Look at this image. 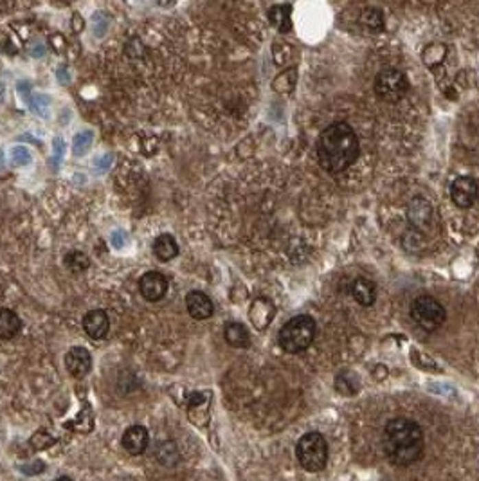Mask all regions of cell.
<instances>
[{
    "label": "cell",
    "instance_id": "2e32d148",
    "mask_svg": "<svg viewBox=\"0 0 479 481\" xmlns=\"http://www.w3.org/2000/svg\"><path fill=\"white\" fill-rule=\"evenodd\" d=\"M154 255L157 260L170 261L178 256V244L172 235H161L154 242Z\"/></svg>",
    "mask_w": 479,
    "mask_h": 481
},
{
    "label": "cell",
    "instance_id": "4fadbf2b",
    "mask_svg": "<svg viewBox=\"0 0 479 481\" xmlns=\"http://www.w3.org/2000/svg\"><path fill=\"white\" fill-rule=\"evenodd\" d=\"M351 294L359 305L371 307L377 301V285L368 278H357L351 285Z\"/></svg>",
    "mask_w": 479,
    "mask_h": 481
},
{
    "label": "cell",
    "instance_id": "7402d4cb",
    "mask_svg": "<svg viewBox=\"0 0 479 481\" xmlns=\"http://www.w3.org/2000/svg\"><path fill=\"white\" fill-rule=\"evenodd\" d=\"M92 132H82L74 137V145H72V150L76 155H85L89 150H91L92 145Z\"/></svg>",
    "mask_w": 479,
    "mask_h": 481
},
{
    "label": "cell",
    "instance_id": "30bf717a",
    "mask_svg": "<svg viewBox=\"0 0 479 481\" xmlns=\"http://www.w3.org/2000/svg\"><path fill=\"white\" fill-rule=\"evenodd\" d=\"M186 308L189 316L197 321H206L215 312V305H213L211 298L207 294L200 292V290H191L186 296Z\"/></svg>",
    "mask_w": 479,
    "mask_h": 481
},
{
    "label": "cell",
    "instance_id": "52a82bcc",
    "mask_svg": "<svg viewBox=\"0 0 479 481\" xmlns=\"http://www.w3.org/2000/svg\"><path fill=\"white\" fill-rule=\"evenodd\" d=\"M452 200L461 209L474 206L479 197V184L472 177H458L451 186Z\"/></svg>",
    "mask_w": 479,
    "mask_h": 481
},
{
    "label": "cell",
    "instance_id": "d6986e66",
    "mask_svg": "<svg viewBox=\"0 0 479 481\" xmlns=\"http://www.w3.org/2000/svg\"><path fill=\"white\" fill-rule=\"evenodd\" d=\"M63 265H65V269L74 272V274H80V272H83V270L91 267V260L82 250H71L63 258Z\"/></svg>",
    "mask_w": 479,
    "mask_h": 481
},
{
    "label": "cell",
    "instance_id": "5b68a950",
    "mask_svg": "<svg viewBox=\"0 0 479 481\" xmlns=\"http://www.w3.org/2000/svg\"><path fill=\"white\" fill-rule=\"evenodd\" d=\"M411 318L420 328L427 332H434L445 322L447 312L436 298L418 296L411 303Z\"/></svg>",
    "mask_w": 479,
    "mask_h": 481
},
{
    "label": "cell",
    "instance_id": "8992f818",
    "mask_svg": "<svg viewBox=\"0 0 479 481\" xmlns=\"http://www.w3.org/2000/svg\"><path fill=\"white\" fill-rule=\"evenodd\" d=\"M375 92L386 103L400 102L409 92L408 78H406L404 73H400L398 69H382L377 74V78H375Z\"/></svg>",
    "mask_w": 479,
    "mask_h": 481
},
{
    "label": "cell",
    "instance_id": "44dd1931",
    "mask_svg": "<svg viewBox=\"0 0 479 481\" xmlns=\"http://www.w3.org/2000/svg\"><path fill=\"white\" fill-rule=\"evenodd\" d=\"M336 388L342 395H355L359 390V382H357L353 373H340L336 379Z\"/></svg>",
    "mask_w": 479,
    "mask_h": 481
},
{
    "label": "cell",
    "instance_id": "cb8c5ba5",
    "mask_svg": "<svg viewBox=\"0 0 479 481\" xmlns=\"http://www.w3.org/2000/svg\"><path fill=\"white\" fill-rule=\"evenodd\" d=\"M56 481H72L71 478H60V480H56Z\"/></svg>",
    "mask_w": 479,
    "mask_h": 481
},
{
    "label": "cell",
    "instance_id": "ba28073f",
    "mask_svg": "<svg viewBox=\"0 0 479 481\" xmlns=\"http://www.w3.org/2000/svg\"><path fill=\"white\" fill-rule=\"evenodd\" d=\"M139 292L148 301H159L168 292V279L159 270H150L139 279Z\"/></svg>",
    "mask_w": 479,
    "mask_h": 481
},
{
    "label": "cell",
    "instance_id": "6da1fadb",
    "mask_svg": "<svg viewBox=\"0 0 479 481\" xmlns=\"http://www.w3.org/2000/svg\"><path fill=\"white\" fill-rule=\"evenodd\" d=\"M359 137L348 123H331L317 139V159L328 174H340L359 159Z\"/></svg>",
    "mask_w": 479,
    "mask_h": 481
},
{
    "label": "cell",
    "instance_id": "e0dca14e",
    "mask_svg": "<svg viewBox=\"0 0 479 481\" xmlns=\"http://www.w3.org/2000/svg\"><path fill=\"white\" fill-rule=\"evenodd\" d=\"M290 15H292V5L288 4L272 5L268 10V19L281 33H288V31L292 30V16Z\"/></svg>",
    "mask_w": 479,
    "mask_h": 481
},
{
    "label": "cell",
    "instance_id": "5bb4252c",
    "mask_svg": "<svg viewBox=\"0 0 479 481\" xmlns=\"http://www.w3.org/2000/svg\"><path fill=\"white\" fill-rule=\"evenodd\" d=\"M20 330H22V321H20L19 314L11 308H0V339L10 341L19 336Z\"/></svg>",
    "mask_w": 479,
    "mask_h": 481
},
{
    "label": "cell",
    "instance_id": "ac0fdd59",
    "mask_svg": "<svg viewBox=\"0 0 479 481\" xmlns=\"http://www.w3.org/2000/svg\"><path fill=\"white\" fill-rule=\"evenodd\" d=\"M272 314H274V308L272 305L268 303L267 299H258V301H254V305L250 307V321H253V325L256 328H264V321L261 319L265 318V321L270 322V319H272Z\"/></svg>",
    "mask_w": 479,
    "mask_h": 481
},
{
    "label": "cell",
    "instance_id": "7a4b0ae2",
    "mask_svg": "<svg viewBox=\"0 0 479 481\" xmlns=\"http://www.w3.org/2000/svg\"><path fill=\"white\" fill-rule=\"evenodd\" d=\"M425 438L414 420L398 417L384 429V452L393 465L408 467L423 456Z\"/></svg>",
    "mask_w": 479,
    "mask_h": 481
},
{
    "label": "cell",
    "instance_id": "7c38bea8",
    "mask_svg": "<svg viewBox=\"0 0 479 481\" xmlns=\"http://www.w3.org/2000/svg\"><path fill=\"white\" fill-rule=\"evenodd\" d=\"M150 434L148 429L143 425H132L123 434V447L130 452V454H143L148 449Z\"/></svg>",
    "mask_w": 479,
    "mask_h": 481
},
{
    "label": "cell",
    "instance_id": "9c48e42d",
    "mask_svg": "<svg viewBox=\"0 0 479 481\" xmlns=\"http://www.w3.org/2000/svg\"><path fill=\"white\" fill-rule=\"evenodd\" d=\"M65 368L74 379H83L92 370L91 351L83 347H74L65 355Z\"/></svg>",
    "mask_w": 479,
    "mask_h": 481
},
{
    "label": "cell",
    "instance_id": "603a6c76",
    "mask_svg": "<svg viewBox=\"0 0 479 481\" xmlns=\"http://www.w3.org/2000/svg\"><path fill=\"white\" fill-rule=\"evenodd\" d=\"M112 244H115V247L121 249V247H123V235H121V233H114V235H112Z\"/></svg>",
    "mask_w": 479,
    "mask_h": 481
},
{
    "label": "cell",
    "instance_id": "277c9868",
    "mask_svg": "<svg viewBox=\"0 0 479 481\" xmlns=\"http://www.w3.org/2000/svg\"><path fill=\"white\" fill-rule=\"evenodd\" d=\"M297 460L308 472H319L328 462V443L321 433H307L296 447Z\"/></svg>",
    "mask_w": 479,
    "mask_h": 481
},
{
    "label": "cell",
    "instance_id": "ffe728a7",
    "mask_svg": "<svg viewBox=\"0 0 479 481\" xmlns=\"http://www.w3.org/2000/svg\"><path fill=\"white\" fill-rule=\"evenodd\" d=\"M360 22L364 25H368L369 30H382L384 27V16L382 11L377 10V8H366L362 11V16H360Z\"/></svg>",
    "mask_w": 479,
    "mask_h": 481
},
{
    "label": "cell",
    "instance_id": "9a60e30c",
    "mask_svg": "<svg viewBox=\"0 0 479 481\" xmlns=\"http://www.w3.org/2000/svg\"><path fill=\"white\" fill-rule=\"evenodd\" d=\"M224 337L229 347L233 348H249L250 347V336L249 330L245 325L236 321L227 322L224 327Z\"/></svg>",
    "mask_w": 479,
    "mask_h": 481
},
{
    "label": "cell",
    "instance_id": "8fae6325",
    "mask_svg": "<svg viewBox=\"0 0 479 481\" xmlns=\"http://www.w3.org/2000/svg\"><path fill=\"white\" fill-rule=\"evenodd\" d=\"M83 330L94 341L105 339L108 336V330H110V319H108L105 310L97 308V310L86 312L85 318H83Z\"/></svg>",
    "mask_w": 479,
    "mask_h": 481
},
{
    "label": "cell",
    "instance_id": "3957f363",
    "mask_svg": "<svg viewBox=\"0 0 479 481\" xmlns=\"http://www.w3.org/2000/svg\"><path fill=\"white\" fill-rule=\"evenodd\" d=\"M316 339V321L310 316H296L279 330V347L287 353H301Z\"/></svg>",
    "mask_w": 479,
    "mask_h": 481
}]
</instances>
